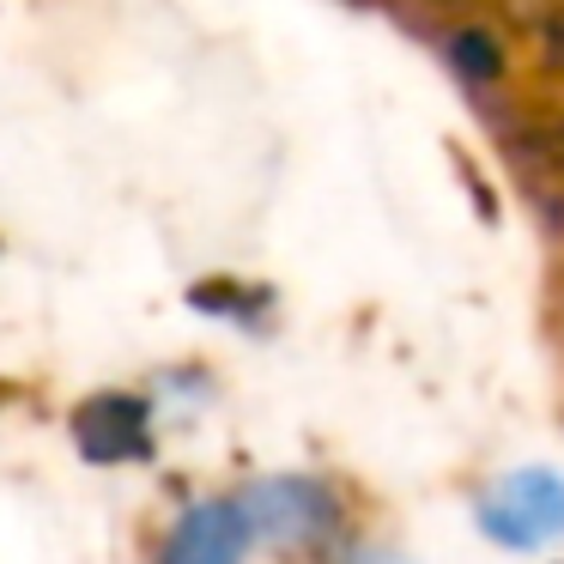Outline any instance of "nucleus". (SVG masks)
<instances>
[{
    "mask_svg": "<svg viewBox=\"0 0 564 564\" xmlns=\"http://www.w3.org/2000/svg\"><path fill=\"white\" fill-rule=\"evenodd\" d=\"M486 534L503 546H546L564 534V479L552 474H516L503 491L486 498Z\"/></svg>",
    "mask_w": 564,
    "mask_h": 564,
    "instance_id": "obj_1",
    "label": "nucleus"
},
{
    "mask_svg": "<svg viewBox=\"0 0 564 564\" xmlns=\"http://www.w3.org/2000/svg\"><path fill=\"white\" fill-rule=\"evenodd\" d=\"M237 552H243V516L207 510L183 528V540L171 546V564H237Z\"/></svg>",
    "mask_w": 564,
    "mask_h": 564,
    "instance_id": "obj_2",
    "label": "nucleus"
},
{
    "mask_svg": "<svg viewBox=\"0 0 564 564\" xmlns=\"http://www.w3.org/2000/svg\"><path fill=\"white\" fill-rule=\"evenodd\" d=\"M256 516L273 534H316L322 522H334V503L316 486H273L256 498Z\"/></svg>",
    "mask_w": 564,
    "mask_h": 564,
    "instance_id": "obj_3",
    "label": "nucleus"
},
{
    "mask_svg": "<svg viewBox=\"0 0 564 564\" xmlns=\"http://www.w3.org/2000/svg\"><path fill=\"white\" fill-rule=\"evenodd\" d=\"M86 413L110 425V437L91 443V455H98V462H110V455H140V449H147V406H140V401H91Z\"/></svg>",
    "mask_w": 564,
    "mask_h": 564,
    "instance_id": "obj_4",
    "label": "nucleus"
}]
</instances>
